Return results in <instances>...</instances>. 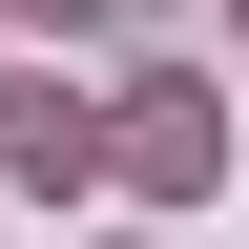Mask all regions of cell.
Returning a JSON list of instances; mask_svg holds the SVG:
<instances>
[]
</instances>
